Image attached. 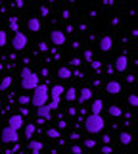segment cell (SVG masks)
Listing matches in <instances>:
<instances>
[{
    "label": "cell",
    "instance_id": "obj_1",
    "mask_svg": "<svg viewBox=\"0 0 138 154\" xmlns=\"http://www.w3.org/2000/svg\"><path fill=\"white\" fill-rule=\"evenodd\" d=\"M21 87L25 91H33L39 87V73L31 71L29 67H23L21 69Z\"/></svg>",
    "mask_w": 138,
    "mask_h": 154
},
{
    "label": "cell",
    "instance_id": "obj_2",
    "mask_svg": "<svg viewBox=\"0 0 138 154\" xmlns=\"http://www.w3.org/2000/svg\"><path fill=\"white\" fill-rule=\"evenodd\" d=\"M35 93H33L31 96V104L35 106V108H40V106H44L46 104V100H48V87L46 85H39L37 89H33Z\"/></svg>",
    "mask_w": 138,
    "mask_h": 154
},
{
    "label": "cell",
    "instance_id": "obj_3",
    "mask_svg": "<svg viewBox=\"0 0 138 154\" xmlns=\"http://www.w3.org/2000/svg\"><path fill=\"white\" fill-rule=\"evenodd\" d=\"M104 125H106V122H104L102 116H96V114H90L87 119H84V129H87L88 133H100L104 129Z\"/></svg>",
    "mask_w": 138,
    "mask_h": 154
},
{
    "label": "cell",
    "instance_id": "obj_4",
    "mask_svg": "<svg viewBox=\"0 0 138 154\" xmlns=\"http://www.w3.org/2000/svg\"><path fill=\"white\" fill-rule=\"evenodd\" d=\"M17 139H19L17 131H13V129H10V127H4L2 131H0V141L6 143V144H16Z\"/></svg>",
    "mask_w": 138,
    "mask_h": 154
},
{
    "label": "cell",
    "instance_id": "obj_5",
    "mask_svg": "<svg viewBox=\"0 0 138 154\" xmlns=\"http://www.w3.org/2000/svg\"><path fill=\"white\" fill-rule=\"evenodd\" d=\"M27 35H23L21 31H17V33H13V38H12V46H13V50H23V48L27 46Z\"/></svg>",
    "mask_w": 138,
    "mask_h": 154
},
{
    "label": "cell",
    "instance_id": "obj_6",
    "mask_svg": "<svg viewBox=\"0 0 138 154\" xmlns=\"http://www.w3.org/2000/svg\"><path fill=\"white\" fill-rule=\"evenodd\" d=\"M8 127L13 129V131H19V129L23 127V118L19 114H16V116H12V118H8Z\"/></svg>",
    "mask_w": 138,
    "mask_h": 154
},
{
    "label": "cell",
    "instance_id": "obj_7",
    "mask_svg": "<svg viewBox=\"0 0 138 154\" xmlns=\"http://www.w3.org/2000/svg\"><path fill=\"white\" fill-rule=\"evenodd\" d=\"M50 41L54 42V46H63L65 45V33L63 31H52L50 33Z\"/></svg>",
    "mask_w": 138,
    "mask_h": 154
},
{
    "label": "cell",
    "instance_id": "obj_8",
    "mask_svg": "<svg viewBox=\"0 0 138 154\" xmlns=\"http://www.w3.org/2000/svg\"><path fill=\"white\" fill-rule=\"evenodd\" d=\"M92 96H94V93H92V89H88V87H83L81 89V93L77 94V98H79V102H87V100H92Z\"/></svg>",
    "mask_w": 138,
    "mask_h": 154
},
{
    "label": "cell",
    "instance_id": "obj_9",
    "mask_svg": "<svg viewBox=\"0 0 138 154\" xmlns=\"http://www.w3.org/2000/svg\"><path fill=\"white\" fill-rule=\"evenodd\" d=\"M111 46H113V38L109 37V35L100 38V50H102V52H109V50H111Z\"/></svg>",
    "mask_w": 138,
    "mask_h": 154
},
{
    "label": "cell",
    "instance_id": "obj_10",
    "mask_svg": "<svg viewBox=\"0 0 138 154\" xmlns=\"http://www.w3.org/2000/svg\"><path fill=\"white\" fill-rule=\"evenodd\" d=\"M127 66H128V60H127V56H119L117 60H115V64H113V67H115V71H119V73H123V71L127 69Z\"/></svg>",
    "mask_w": 138,
    "mask_h": 154
},
{
    "label": "cell",
    "instance_id": "obj_11",
    "mask_svg": "<svg viewBox=\"0 0 138 154\" xmlns=\"http://www.w3.org/2000/svg\"><path fill=\"white\" fill-rule=\"evenodd\" d=\"M106 91L109 94H119L121 93V83H119V81H109L106 85Z\"/></svg>",
    "mask_w": 138,
    "mask_h": 154
},
{
    "label": "cell",
    "instance_id": "obj_12",
    "mask_svg": "<svg viewBox=\"0 0 138 154\" xmlns=\"http://www.w3.org/2000/svg\"><path fill=\"white\" fill-rule=\"evenodd\" d=\"M56 75H58L60 79H71V77H73V71H71V67H67V66H61Z\"/></svg>",
    "mask_w": 138,
    "mask_h": 154
},
{
    "label": "cell",
    "instance_id": "obj_13",
    "mask_svg": "<svg viewBox=\"0 0 138 154\" xmlns=\"http://www.w3.org/2000/svg\"><path fill=\"white\" fill-rule=\"evenodd\" d=\"M27 27H29V31H33V33H39V31H40V21H39V17L27 19Z\"/></svg>",
    "mask_w": 138,
    "mask_h": 154
},
{
    "label": "cell",
    "instance_id": "obj_14",
    "mask_svg": "<svg viewBox=\"0 0 138 154\" xmlns=\"http://www.w3.org/2000/svg\"><path fill=\"white\" fill-rule=\"evenodd\" d=\"M27 146H29V150H31L33 154H40L42 148H44V144H42L40 141H29V144H27Z\"/></svg>",
    "mask_w": 138,
    "mask_h": 154
},
{
    "label": "cell",
    "instance_id": "obj_15",
    "mask_svg": "<svg viewBox=\"0 0 138 154\" xmlns=\"http://www.w3.org/2000/svg\"><path fill=\"white\" fill-rule=\"evenodd\" d=\"M37 114H39V118L40 119H50L52 118V112H50V108L48 106H40V108H37Z\"/></svg>",
    "mask_w": 138,
    "mask_h": 154
},
{
    "label": "cell",
    "instance_id": "obj_16",
    "mask_svg": "<svg viewBox=\"0 0 138 154\" xmlns=\"http://www.w3.org/2000/svg\"><path fill=\"white\" fill-rule=\"evenodd\" d=\"M35 131H37V125L35 123H25V127H23V135H25V139H33Z\"/></svg>",
    "mask_w": 138,
    "mask_h": 154
},
{
    "label": "cell",
    "instance_id": "obj_17",
    "mask_svg": "<svg viewBox=\"0 0 138 154\" xmlns=\"http://www.w3.org/2000/svg\"><path fill=\"white\" fill-rule=\"evenodd\" d=\"M90 110H92V114H96V116H100V112L104 110V102L100 98H96V100H92V106H90Z\"/></svg>",
    "mask_w": 138,
    "mask_h": 154
},
{
    "label": "cell",
    "instance_id": "obj_18",
    "mask_svg": "<svg viewBox=\"0 0 138 154\" xmlns=\"http://www.w3.org/2000/svg\"><path fill=\"white\" fill-rule=\"evenodd\" d=\"M63 93H65V100H67V102H73V100L77 98V91H75L73 87H69V89L63 91Z\"/></svg>",
    "mask_w": 138,
    "mask_h": 154
},
{
    "label": "cell",
    "instance_id": "obj_19",
    "mask_svg": "<svg viewBox=\"0 0 138 154\" xmlns=\"http://www.w3.org/2000/svg\"><path fill=\"white\" fill-rule=\"evenodd\" d=\"M8 25H10V29H12L13 33L19 31V21H17V17H16V16H12L10 19H8Z\"/></svg>",
    "mask_w": 138,
    "mask_h": 154
},
{
    "label": "cell",
    "instance_id": "obj_20",
    "mask_svg": "<svg viewBox=\"0 0 138 154\" xmlns=\"http://www.w3.org/2000/svg\"><path fill=\"white\" fill-rule=\"evenodd\" d=\"M119 141H121V144H131V143H132V135L125 131V133L119 135Z\"/></svg>",
    "mask_w": 138,
    "mask_h": 154
},
{
    "label": "cell",
    "instance_id": "obj_21",
    "mask_svg": "<svg viewBox=\"0 0 138 154\" xmlns=\"http://www.w3.org/2000/svg\"><path fill=\"white\" fill-rule=\"evenodd\" d=\"M50 108V112H54L56 108H60V96H52V100H50V104H46Z\"/></svg>",
    "mask_w": 138,
    "mask_h": 154
},
{
    "label": "cell",
    "instance_id": "obj_22",
    "mask_svg": "<svg viewBox=\"0 0 138 154\" xmlns=\"http://www.w3.org/2000/svg\"><path fill=\"white\" fill-rule=\"evenodd\" d=\"M46 135H48L50 139H61V133H60V129H56V127H50L48 131H46Z\"/></svg>",
    "mask_w": 138,
    "mask_h": 154
},
{
    "label": "cell",
    "instance_id": "obj_23",
    "mask_svg": "<svg viewBox=\"0 0 138 154\" xmlns=\"http://www.w3.org/2000/svg\"><path fill=\"white\" fill-rule=\"evenodd\" d=\"M63 87H61V85H54V87H52V96H60V98H61V94H63Z\"/></svg>",
    "mask_w": 138,
    "mask_h": 154
},
{
    "label": "cell",
    "instance_id": "obj_24",
    "mask_svg": "<svg viewBox=\"0 0 138 154\" xmlns=\"http://www.w3.org/2000/svg\"><path fill=\"white\" fill-rule=\"evenodd\" d=\"M12 85V77H2V83H0V91H8V87Z\"/></svg>",
    "mask_w": 138,
    "mask_h": 154
},
{
    "label": "cell",
    "instance_id": "obj_25",
    "mask_svg": "<svg viewBox=\"0 0 138 154\" xmlns=\"http://www.w3.org/2000/svg\"><path fill=\"white\" fill-rule=\"evenodd\" d=\"M109 114H111V116H113V118H119V116H121V114H123V110H121V108H119V106H115V104H113V106H111V108H109Z\"/></svg>",
    "mask_w": 138,
    "mask_h": 154
},
{
    "label": "cell",
    "instance_id": "obj_26",
    "mask_svg": "<svg viewBox=\"0 0 138 154\" xmlns=\"http://www.w3.org/2000/svg\"><path fill=\"white\" fill-rule=\"evenodd\" d=\"M128 104H131L132 108H136V106H138V96H136L134 93H132V94H128Z\"/></svg>",
    "mask_w": 138,
    "mask_h": 154
},
{
    "label": "cell",
    "instance_id": "obj_27",
    "mask_svg": "<svg viewBox=\"0 0 138 154\" xmlns=\"http://www.w3.org/2000/svg\"><path fill=\"white\" fill-rule=\"evenodd\" d=\"M6 42H8V35H6V31L0 29V46H6Z\"/></svg>",
    "mask_w": 138,
    "mask_h": 154
},
{
    "label": "cell",
    "instance_id": "obj_28",
    "mask_svg": "<svg viewBox=\"0 0 138 154\" xmlns=\"http://www.w3.org/2000/svg\"><path fill=\"white\" fill-rule=\"evenodd\" d=\"M81 64H83L81 58H71V60H69V66H73V67H79Z\"/></svg>",
    "mask_w": 138,
    "mask_h": 154
},
{
    "label": "cell",
    "instance_id": "obj_29",
    "mask_svg": "<svg viewBox=\"0 0 138 154\" xmlns=\"http://www.w3.org/2000/svg\"><path fill=\"white\" fill-rule=\"evenodd\" d=\"M84 146H87V148H94V146H96V141H94V139H84Z\"/></svg>",
    "mask_w": 138,
    "mask_h": 154
},
{
    "label": "cell",
    "instance_id": "obj_30",
    "mask_svg": "<svg viewBox=\"0 0 138 154\" xmlns=\"http://www.w3.org/2000/svg\"><path fill=\"white\" fill-rule=\"evenodd\" d=\"M29 102H31V96H25V94L19 96V104L21 106H25V104H29Z\"/></svg>",
    "mask_w": 138,
    "mask_h": 154
},
{
    "label": "cell",
    "instance_id": "obj_31",
    "mask_svg": "<svg viewBox=\"0 0 138 154\" xmlns=\"http://www.w3.org/2000/svg\"><path fill=\"white\" fill-rule=\"evenodd\" d=\"M71 152L73 154H83V148H81L79 144H73V146H71Z\"/></svg>",
    "mask_w": 138,
    "mask_h": 154
},
{
    "label": "cell",
    "instance_id": "obj_32",
    "mask_svg": "<svg viewBox=\"0 0 138 154\" xmlns=\"http://www.w3.org/2000/svg\"><path fill=\"white\" fill-rule=\"evenodd\" d=\"M111 152H113V148L109 146V144H104L102 146V154H111Z\"/></svg>",
    "mask_w": 138,
    "mask_h": 154
},
{
    "label": "cell",
    "instance_id": "obj_33",
    "mask_svg": "<svg viewBox=\"0 0 138 154\" xmlns=\"http://www.w3.org/2000/svg\"><path fill=\"white\" fill-rule=\"evenodd\" d=\"M39 10H40V16H48V14H50V8L48 6H40Z\"/></svg>",
    "mask_w": 138,
    "mask_h": 154
},
{
    "label": "cell",
    "instance_id": "obj_34",
    "mask_svg": "<svg viewBox=\"0 0 138 154\" xmlns=\"http://www.w3.org/2000/svg\"><path fill=\"white\" fill-rule=\"evenodd\" d=\"M90 67H92V69H100V67H102V62H90Z\"/></svg>",
    "mask_w": 138,
    "mask_h": 154
},
{
    "label": "cell",
    "instance_id": "obj_35",
    "mask_svg": "<svg viewBox=\"0 0 138 154\" xmlns=\"http://www.w3.org/2000/svg\"><path fill=\"white\" fill-rule=\"evenodd\" d=\"M84 60L92 62V50H84Z\"/></svg>",
    "mask_w": 138,
    "mask_h": 154
},
{
    "label": "cell",
    "instance_id": "obj_36",
    "mask_svg": "<svg viewBox=\"0 0 138 154\" xmlns=\"http://www.w3.org/2000/svg\"><path fill=\"white\" fill-rule=\"evenodd\" d=\"M27 114H29V110H27L25 106H21V108H19V116H21V118H25Z\"/></svg>",
    "mask_w": 138,
    "mask_h": 154
},
{
    "label": "cell",
    "instance_id": "obj_37",
    "mask_svg": "<svg viewBox=\"0 0 138 154\" xmlns=\"http://www.w3.org/2000/svg\"><path fill=\"white\" fill-rule=\"evenodd\" d=\"M102 143L104 144H109V143H111V137H109V135H104V137H102Z\"/></svg>",
    "mask_w": 138,
    "mask_h": 154
},
{
    "label": "cell",
    "instance_id": "obj_38",
    "mask_svg": "<svg viewBox=\"0 0 138 154\" xmlns=\"http://www.w3.org/2000/svg\"><path fill=\"white\" fill-rule=\"evenodd\" d=\"M65 127H67V123H65V122H60V123H58V127H56V129H60V131H61V129H65Z\"/></svg>",
    "mask_w": 138,
    "mask_h": 154
},
{
    "label": "cell",
    "instance_id": "obj_39",
    "mask_svg": "<svg viewBox=\"0 0 138 154\" xmlns=\"http://www.w3.org/2000/svg\"><path fill=\"white\" fill-rule=\"evenodd\" d=\"M63 31H67V33H73V31H75V27H73V25H67V27L63 29Z\"/></svg>",
    "mask_w": 138,
    "mask_h": 154
},
{
    "label": "cell",
    "instance_id": "obj_40",
    "mask_svg": "<svg viewBox=\"0 0 138 154\" xmlns=\"http://www.w3.org/2000/svg\"><path fill=\"white\" fill-rule=\"evenodd\" d=\"M61 17H65V19L69 17V12H67V10H63V12H61Z\"/></svg>",
    "mask_w": 138,
    "mask_h": 154
},
{
    "label": "cell",
    "instance_id": "obj_41",
    "mask_svg": "<svg viewBox=\"0 0 138 154\" xmlns=\"http://www.w3.org/2000/svg\"><path fill=\"white\" fill-rule=\"evenodd\" d=\"M111 25H119V17H113L111 19Z\"/></svg>",
    "mask_w": 138,
    "mask_h": 154
},
{
    "label": "cell",
    "instance_id": "obj_42",
    "mask_svg": "<svg viewBox=\"0 0 138 154\" xmlns=\"http://www.w3.org/2000/svg\"><path fill=\"white\" fill-rule=\"evenodd\" d=\"M39 48H40L42 52H44V50H46V48H48V46H46V42H40V46H39Z\"/></svg>",
    "mask_w": 138,
    "mask_h": 154
},
{
    "label": "cell",
    "instance_id": "obj_43",
    "mask_svg": "<svg viewBox=\"0 0 138 154\" xmlns=\"http://www.w3.org/2000/svg\"><path fill=\"white\" fill-rule=\"evenodd\" d=\"M2 67H4V66H2V62H0V71H2Z\"/></svg>",
    "mask_w": 138,
    "mask_h": 154
},
{
    "label": "cell",
    "instance_id": "obj_44",
    "mask_svg": "<svg viewBox=\"0 0 138 154\" xmlns=\"http://www.w3.org/2000/svg\"><path fill=\"white\" fill-rule=\"evenodd\" d=\"M0 8H2V0H0Z\"/></svg>",
    "mask_w": 138,
    "mask_h": 154
}]
</instances>
